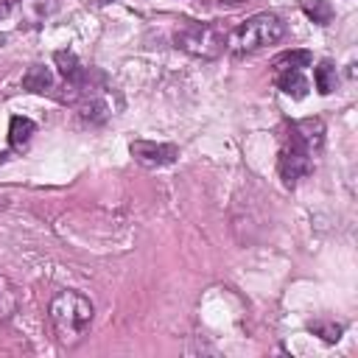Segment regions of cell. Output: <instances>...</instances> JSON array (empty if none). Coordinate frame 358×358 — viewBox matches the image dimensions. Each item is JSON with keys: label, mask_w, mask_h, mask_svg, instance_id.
<instances>
[{"label": "cell", "mask_w": 358, "mask_h": 358, "mask_svg": "<svg viewBox=\"0 0 358 358\" xmlns=\"http://www.w3.org/2000/svg\"><path fill=\"white\" fill-rule=\"evenodd\" d=\"M48 316H50V324H53L59 341L76 344L90 330L95 308H92L90 296H84L81 291H59L48 305Z\"/></svg>", "instance_id": "cell-1"}, {"label": "cell", "mask_w": 358, "mask_h": 358, "mask_svg": "<svg viewBox=\"0 0 358 358\" xmlns=\"http://www.w3.org/2000/svg\"><path fill=\"white\" fill-rule=\"evenodd\" d=\"M282 34H285V22L271 11H260V14L246 17L232 34H227V48L238 56L257 53L268 45H277Z\"/></svg>", "instance_id": "cell-2"}, {"label": "cell", "mask_w": 358, "mask_h": 358, "mask_svg": "<svg viewBox=\"0 0 358 358\" xmlns=\"http://www.w3.org/2000/svg\"><path fill=\"white\" fill-rule=\"evenodd\" d=\"M173 45L190 56L199 59H215L227 48V34L215 22H196V20H182L179 28L173 31Z\"/></svg>", "instance_id": "cell-3"}, {"label": "cell", "mask_w": 358, "mask_h": 358, "mask_svg": "<svg viewBox=\"0 0 358 358\" xmlns=\"http://www.w3.org/2000/svg\"><path fill=\"white\" fill-rule=\"evenodd\" d=\"M285 145L296 148V151H305L308 157H316L324 145V120L322 117H302V120H294L288 126V137H285Z\"/></svg>", "instance_id": "cell-4"}, {"label": "cell", "mask_w": 358, "mask_h": 358, "mask_svg": "<svg viewBox=\"0 0 358 358\" xmlns=\"http://www.w3.org/2000/svg\"><path fill=\"white\" fill-rule=\"evenodd\" d=\"M129 154L134 157L137 165L143 168H165L171 162H176L179 148L173 143H151V140H134L129 145Z\"/></svg>", "instance_id": "cell-5"}, {"label": "cell", "mask_w": 358, "mask_h": 358, "mask_svg": "<svg viewBox=\"0 0 358 358\" xmlns=\"http://www.w3.org/2000/svg\"><path fill=\"white\" fill-rule=\"evenodd\" d=\"M277 168H280L282 185H285V187H294L302 176H308V173L313 171V157H308L305 151H296V148H291V145H282Z\"/></svg>", "instance_id": "cell-6"}, {"label": "cell", "mask_w": 358, "mask_h": 358, "mask_svg": "<svg viewBox=\"0 0 358 358\" xmlns=\"http://www.w3.org/2000/svg\"><path fill=\"white\" fill-rule=\"evenodd\" d=\"M53 62H56V67H59V73L64 76L67 84L81 87V90L87 87V70L81 67V62H78V56L73 50H56L53 53Z\"/></svg>", "instance_id": "cell-7"}, {"label": "cell", "mask_w": 358, "mask_h": 358, "mask_svg": "<svg viewBox=\"0 0 358 358\" xmlns=\"http://www.w3.org/2000/svg\"><path fill=\"white\" fill-rule=\"evenodd\" d=\"M277 87L291 98H305L308 90H310L302 70H277Z\"/></svg>", "instance_id": "cell-8"}, {"label": "cell", "mask_w": 358, "mask_h": 358, "mask_svg": "<svg viewBox=\"0 0 358 358\" xmlns=\"http://www.w3.org/2000/svg\"><path fill=\"white\" fill-rule=\"evenodd\" d=\"M17 308H20V291H17V285L8 277L0 274V324L8 322L17 313Z\"/></svg>", "instance_id": "cell-9"}, {"label": "cell", "mask_w": 358, "mask_h": 358, "mask_svg": "<svg viewBox=\"0 0 358 358\" xmlns=\"http://www.w3.org/2000/svg\"><path fill=\"white\" fill-rule=\"evenodd\" d=\"M36 131V123L31 117H22V115H14L11 123H8V143L11 148H22Z\"/></svg>", "instance_id": "cell-10"}, {"label": "cell", "mask_w": 358, "mask_h": 358, "mask_svg": "<svg viewBox=\"0 0 358 358\" xmlns=\"http://www.w3.org/2000/svg\"><path fill=\"white\" fill-rule=\"evenodd\" d=\"M22 87H25L28 92H50V90H53V76H50L48 67L34 64V67H28V73L22 76Z\"/></svg>", "instance_id": "cell-11"}, {"label": "cell", "mask_w": 358, "mask_h": 358, "mask_svg": "<svg viewBox=\"0 0 358 358\" xmlns=\"http://www.w3.org/2000/svg\"><path fill=\"white\" fill-rule=\"evenodd\" d=\"M313 87H316L319 95H330L336 90V67H333V62L324 59V62H319L313 67Z\"/></svg>", "instance_id": "cell-12"}, {"label": "cell", "mask_w": 358, "mask_h": 358, "mask_svg": "<svg viewBox=\"0 0 358 358\" xmlns=\"http://www.w3.org/2000/svg\"><path fill=\"white\" fill-rule=\"evenodd\" d=\"M313 56L308 50H285L274 59V70H302V67H310Z\"/></svg>", "instance_id": "cell-13"}, {"label": "cell", "mask_w": 358, "mask_h": 358, "mask_svg": "<svg viewBox=\"0 0 358 358\" xmlns=\"http://www.w3.org/2000/svg\"><path fill=\"white\" fill-rule=\"evenodd\" d=\"M302 11L308 14V20H313L316 25H330L333 20V6L327 0H299Z\"/></svg>", "instance_id": "cell-14"}, {"label": "cell", "mask_w": 358, "mask_h": 358, "mask_svg": "<svg viewBox=\"0 0 358 358\" xmlns=\"http://www.w3.org/2000/svg\"><path fill=\"white\" fill-rule=\"evenodd\" d=\"M81 117H84V120H92V123H101V120L109 117V106H106L101 98L90 95V98H84V103H81Z\"/></svg>", "instance_id": "cell-15"}, {"label": "cell", "mask_w": 358, "mask_h": 358, "mask_svg": "<svg viewBox=\"0 0 358 358\" xmlns=\"http://www.w3.org/2000/svg\"><path fill=\"white\" fill-rule=\"evenodd\" d=\"M310 330L313 333H319L324 341H338L341 338V324H333V322H316V324H310Z\"/></svg>", "instance_id": "cell-16"}, {"label": "cell", "mask_w": 358, "mask_h": 358, "mask_svg": "<svg viewBox=\"0 0 358 358\" xmlns=\"http://www.w3.org/2000/svg\"><path fill=\"white\" fill-rule=\"evenodd\" d=\"M221 6H241V3H249V0H218Z\"/></svg>", "instance_id": "cell-17"}]
</instances>
